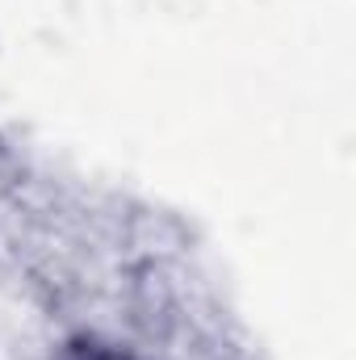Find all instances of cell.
<instances>
[{
  "label": "cell",
  "instance_id": "cell-1",
  "mask_svg": "<svg viewBox=\"0 0 356 360\" xmlns=\"http://www.w3.org/2000/svg\"><path fill=\"white\" fill-rule=\"evenodd\" d=\"M59 360H134V356H130L126 348H117V344L101 340V335H76V340H68V344H63Z\"/></svg>",
  "mask_w": 356,
  "mask_h": 360
}]
</instances>
